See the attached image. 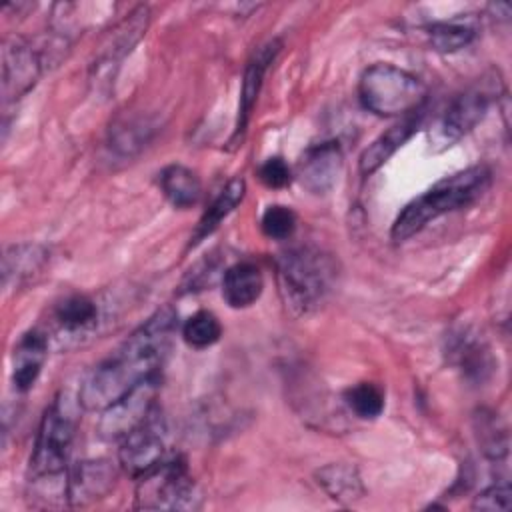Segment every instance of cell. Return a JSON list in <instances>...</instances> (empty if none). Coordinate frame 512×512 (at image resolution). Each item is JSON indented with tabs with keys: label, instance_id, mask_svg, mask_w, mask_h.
I'll use <instances>...</instances> for the list:
<instances>
[{
	"label": "cell",
	"instance_id": "6da1fadb",
	"mask_svg": "<svg viewBox=\"0 0 512 512\" xmlns=\"http://www.w3.org/2000/svg\"><path fill=\"white\" fill-rule=\"evenodd\" d=\"M176 310L158 308L140 324L124 344L88 372L78 390V402L86 410L102 412L140 382L160 374L176 332Z\"/></svg>",
	"mask_w": 512,
	"mask_h": 512
},
{
	"label": "cell",
	"instance_id": "7a4b0ae2",
	"mask_svg": "<svg viewBox=\"0 0 512 512\" xmlns=\"http://www.w3.org/2000/svg\"><path fill=\"white\" fill-rule=\"evenodd\" d=\"M488 186H490V170L486 166H472L442 178L422 196L406 204V208L398 214V218L392 224V230H390L392 240L396 242L408 240L438 216L472 204L476 198H480L486 192Z\"/></svg>",
	"mask_w": 512,
	"mask_h": 512
},
{
	"label": "cell",
	"instance_id": "3957f363",
	"mask_svg": "<svg viewBox=\"0 0 512 512\" xmlns=\"http://www.w3.org/2000/svg\"><path fill=\"white\" fill-rule=\"evenodd\" d=\"M334 278L332 256L314 246H298L278 258L280 294L294 314H308L324 302Z\"/></svg>",
	"mask_w": 512,
	"mask_h": 512
},
{
	"label": "cell",
	"instance_id": "277c9868",
	"mask_svg": "<svg viewBox=\"0 0 512 512\" xmlns=\"http://www.w3.org/2000/svg\"><path fill=\"white\" fill-rule=\"evenodd\" d=\"M358 96L364 108L378 116H404L424 102L426 86L402 68L374 64L360 76Z\"/></svg>",
	"mask_w": 512,
	"mask_h": 512
},
{
	"label": "cell",
	"instance_id": "5b68a950",
	"mask_svg": "<svg viewBox=\"0 0 512 512\" xmlns=\"http://www.w3.org/2000/svg\"><path fill=\"white\" fill-rule=\"evenodd\" d=\"M74 438V414L62 398L44 412L30 456V480H48L68 474V456Z\"/></svg>",
	"mask_w": 512,
	"mask_h": 512
},
{
	"label": "cell",
	"instance_id": "8992f818",
	"mask_svg": "<svg viewBox=\"0 0 512 512\" xmlns=\"http://www.w3.org/2000/svg\"><path fill=\"white\" fill-rule=\"evenodd\" d=\"M198 506L200 496L182 458H162L154 468L138 476L136 508L192 510Z\"/></svg>",
	"mask_w": 512,
	"mask_h": 512
},
{
	"label": "cell",
	"instance_id": "52a82bcc",
	"mask_svg": "<svg viewBox=\"0 0 512 512\" xmlns=\"http://www.w3.org/2000/svg\"><path fill=\"white\" fill-rule=\"evenodd\" d=\"M158 392V376L148 378L126 392L112 406L102 410V418L98 422V432L108 440H122L128 432H132L138 424H142L148 414L154 410V400Z\"/></svg>",
	"mask_w": 512,
	"mask_h": 512
},
{
	"label": "cell",
	"instance_id": "ba28073f",
	"mask_svg": "<svg viewBox=\"0 0 512 512\" xmlns=\"http://www.w3.org/2000/svg\"><path fill=\"white\" fill-rule=\"evenodd\" d=\"M120 464L132 476H142L154 468L164 456V420L158 416L156 408L148 418L138 424L132 432L122 438L120 444Z\"/></svg>",
	"mask_w": 512,
	"mask_h": 512
},
{
	"label": "cell",
	"instance_id": "9c48e42d",
	"mask_svg": "<svg viewBox=\"0 0 512 512\" xmlns=\"http://www.w3.org/2000/svg\"><path fill=\"white\" fill-rule=\"evenodd\" d=\"M42 54L22 38H10L2 48V96L4 102L24 96L40 78Z\"/></svg>",
	"mask_w": 512,
	"mask_h": 512
},
{
	"label": "cell",
	"instance_id": "30bf717a",
	"mask_svg": "<svg viewBox=\"0 0 512 512\" xmlns=\"http://www.w3.org/2000/svg\"><path fill=\"white\" fill-rule=\"evenodd\" d=\"M340 170L342 152L336 142H322L310 146L296 166L300 184L314 194L328 192L336 184Z\"/></svg>",
	"mask_w": 512,
	"mask_h": 512
},
{
	"label": "cell",
	"instance_id": "8fae6325",
	"mask_svg": "<svg viewBox=\"0 0 512 512\" xmlns=\"http://www.w3.org/2000/svg\"><path fill=\"white\" fill-rule=\"evenodd\" d=\"M150 22V12L146 6H138L134 8L108 36V40L104 42L96 62H94V72L102 74L108 72L110 68H116L126 54H130L132 46L146 34Z\"/></svg>",
	"mask_w": 512,
	"mask_h": 512
},
{
	"label": "cell",
	"instance_id": "7c38bea8",
	"mask_svg": "<svg viewBox=\"0 0 512 512\" xmlns=\"http://www.w3.org/2000/svg\"><path fill=\"white\" fill-rule=\"evenodd\" d=\"M280 48H282L280 40L274 38V40H268L266 44H262L250 56V60L244 68V78H242V88H240V106H238V118H236V128H234L232 142H236L244 134L246 124L250 120V112L254 108V102L258 98V92H260V86H262V78H264L268 66L274 62Z\"/></svg>",
	"mask_w": 512,
	"mask_h": 512
},
{
	"label": "cell",
	"instance_id": "4fadbf2b",
	"mask_svg": "<svg viewBox=\"0 0 512 512\" xmlns=\"http://www.w3.org/2000/svg\"><path fill=\"white\" fill-rule=\"evenodd\" d=\"M116 470L108 460H86L68 470V502L74 506L94 502L110 492Z\"/></svg>",
	"mask_w": 512,
	"mask_h": 512
},
{
	"label": "cell",
	"instance_id": "5bb4252c",
	"mask_svg": "<svg viewBox=\"0 0 512 512\" xmlns=\"http://www.w3.org/2000/svg\"><path fill=\"white\" fill-rule=\"evenodd\" d=\"M490 106V96L484 90H466L460 94L446 110L442 120V134L454 142L468 134L482 118Z\"/></svg>",
	"mask_w": 512,
	"mask_h": 512
},
{
	"label": "cell",
	"instance_id": "9a60e30c",
	"mask_svg": "<svg viewBox=\"0 0 512 512\" xmlns=\"http://www.w3.org/2000/svg\"><path fill=\"white\" fill-rule=\"evenodd\" d=\"M48 352V340L42 332L32 330L20 338V342L14 348V370H12V382L16 390H28L34 386L44 358Z\"/></svg>",
	"mask_w": 512,
	"mask_h": 512
},
{
	"label": "cell",
	"instance_id": "2e32d148",
	"mask_svg": "<svg viewBox=\"0 0 512 512\" xmlns=\"http://www.w3.org/2000/svg\"><path fill=\"white\" fill-rule=\"evenodd\" d=\"M262 274L252 262H236L222 276V294L232 308H246L262 294Z\"/></svg>",
	"mask_w": 512,
	"mask_h": 512
},
{
	"label": "cell",
	"instance_id": "e0dca14e",
	"mask_svg": "<svg viewBox=\"0 0 512 512\" xmlns=\"http://www.w3.org/2000/svg\"><path fill=\"white\" fill-rule=\"evenodd\" d=\"M156 126L146 116L122 114L118 116L108 130L110 148L120 156H134L140 152L152 138Z\"/></svg>",
	"mask_w": 512,
	"mask_h": 512
},
{
	"label": "cell",
	"instance_id": "ac0fdd59",
	"mask_svg": "<svg viewBox=\"0 0 512 512\" xmlns=\"http://www.w3.org/2000/svg\"><path fill=\"white\" fill-rule=\"evenodd\" d=\"M48 260V254L38 244H18L10 246L4 252V268H2V280L8 288L14 284L16 288L30 282L40 270L44 268Z\"/></svg>",
	"mask_w": 512,
	"mask_h": 512
},
{
	"label": "cell",
	"instance_id": "d6986e66",
	"mask_svg": "<svg viewBox=\"0 0 512 512\" xmlns=\"http://www.w3.org/2000/svg\"><path fill=\"white\" fill-rule=\"evenodd\" d=\"M418 120L406 118L392 128H388L384 134H380L360 156V172L364 176L376 172L416 130Z\"/></svg>",
	"mask_w": 512,
	"mask_h": 512
},
{
	"label": "cell",
	"instance_id": "ffe728a7",
	"mask_svg": "<svg viewBox=\"0 0 512 512\" xmlns=\"http://www.w3.org/2000/svg\"><path fill=\"white\" fill-rule=\"evenodd\" d=\"M244 190H246V184L242 178H232L220 190V194L214 198V202L202 214V218L190 238V246H196L198 242H202L206 236H210L220 226V222L240 204V200L244 198Z\"/></svg>",
	"mask_w": 512,
	"mask_h": 512
},
{
	"label": "cell",
	"instance_id": "44dd1931",
	"mask_svg": "<svg viewBox=\"0 0 512 512\" xmlns=\"http://www.w3.org/2000/svg\"><path fill=\"white\" fill-rule=\"evenodd\" d=\"M160 188L164 196L178 208H188L198 202L202 186L196 172L182 164H170L160 172Z\"/></svg>",
	"mask_w": 512,
	"mask_h": 512
},
{
	"label": "cell",
	"instance_id": "7402d4cb",
	"mask_svg": "<svg viewBox=\"0 0 512 512\" xmlns=\"http://www.w3.org/2000/svg\"><path fill=\"white\" fill-rule=\"evenodd\" d=\"M318 484L336 502H352L364 494L356 468L346 464H328L316 472Z\"/></svg>",
	"mask_w": 512,
	"mask_h": 512
},
{
	"label": "cell",
	"instance_id": "603a6c76",
	"mask_svg": "<svg viewBox=\"0 0 512 512\" xmlns=\"http://www.w3.org/2000/svg\"><path fill=\"white\" fill-rule=\"evenodd\" d=\"M474 434L486 458L500 460L508 454V432L496 412L480 410L474 416Z\"/></svg>",
	"mask_w": 512,
	"mask_h": 512
},
{
	"label": "cell",
	"instance_id": "cb8c5ba5",
	"mask_svg": "<svg viewBox=\"0 0 512 512\" xmlns=\"http://www.w3.org/2000/svg\"><path fill=\"white\" fill-rule=\"evenodd\" d=\"M98 318V308L88 296H68L54 308V320L66 332L90 328Z\"/></svg>",
	"mask_w": 512,
	"mask_h": 512
},
{
	"label": "cell",
	"instance_id": "d4e9b609",
	"mask_svg": "<svg viewBox=\"0 0 512 512\" xmlns=\"http://www.w3.org/2000/svg\"><path fill=\"white\" fill-rule=\"evenodd\" d=\"M474 26L464 22H436L428 28L430 44L438 52H456L474 40Z\"/></svg>",
	"mask_w": 512,
	"mask_h": 512
},
{
	"label": "cell",
	"instance_id": "484cf974",
	"mask_svg": "<svg viewBox=\"0 0 512 512\" xmlns=\"http://www.w3.org/2000/svg\"><path fill=\"white\" fill-rule=\"evenodd\" d=\"M222 334V328H220V322L218 318L208 312V310H200L196 314H192L184 326H182V336L184 340L194 346V348H206V346H212L214 342H218Z\"/></svg>",
	"mask_w": 512,
	"mask_h": 512
},
{
	"label": "cell",
	"instance_id": "4316f807",
	"mask_svg": "<svg viewBox=\"0 0 512 512\" xmlns=\"http://www.w3.org/2000/svg\"><path fill=\"white\" fill-rule=\"evenodd\" d=\"M344 398L358 418H376L384 410V394L370 382H360L348 388Z\"/></svg>",
	"mask_w": 512,
	"mask_h": 512
},
{
	"label": "cell",
	"instance_id": "83f0119b",
	"mask_svg": "<svg viewBox=\"0 0 512 512\" xmlns=\"http://www.w3.org/2000/svg\"><path fill=\"white\" fill-rule=\"evenodd\" d=\"M262 232L274 240H286L296 228V214L286 206H270L260 220Z\"/></svg>",
	"mask_w": 512,
	"mask_h": 512
},
{
	"label": "cell",
	"instance_id": "f1b7e54d",
	"mask_svg": "<svg viewBox=\"0 0 512 512\" xmlns=\"http://www.w3.org/2000/svg\"><path fill=\"white\" fill-rule=\"evenodd\" d=\"M510 486L504 484H492L486 490H482L474 502L472 508H480V510H508L510 508Z\"/></svg>",
	"mask_w": 512,
	"mask_h": 512
},
{
	"label": "cell",
	"instance_id": "f546056e",
	"mask_svg": "<svg viewBox=\"0 0 512 512\" xmlns=\"http://www.w3.org/2000/svg\"><path fill=\"white\" fill-rule=\"evenodd\" d=\"M260 180L268 186V188H282L290 182V168L288 164L280 158H268L262 166H260Z\"/></svg>",
	"mask_w": 512,
	"mask_h": 512
}]
</instances>
